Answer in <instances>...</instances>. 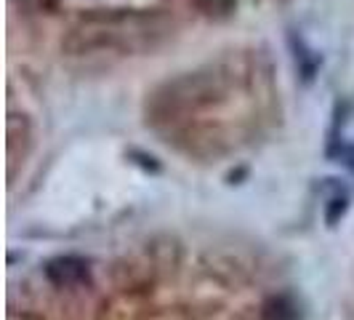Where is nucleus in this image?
<instances>
[{"instance_id": "4", "label": "nucleus", "mask_w": 354, "mask_h": 320, "mask_svg": "<svg viewBox=\"0 0 354 320\" xmlns=\"http://www.w3.org/2000/svg\"><path fill=\"white\" fill-rule=\"evenodd\" d=\"M344 208H346V203H344V200H333V208H330V211H328V222H330V224H333V222H336L338 216H341V213H344Z\"/></svg>"}, {"instance_id": "3", "label": "nucleus", "mask_w": 354, "mask_h": 320, "mask_svg": "<svg viewBox=\"0 0 354 320\" xmlns=\"http://www.w3.org/2000/svg\"><path fill=\"white\" fill-rule=\"evenodd\" d=\"M195 3H197V8L211 19L230 17L232 11H234V6H237V0H195Z\"/></svg>"}, {"instance_id": "1", "label": "nucleus", "mask_w": 354, "mask_h": 320, "mask_svg": "<svg viewBox=\"0 0 354 320\" xmlns=\"http://www.w3.org/2000/svg\"><path fill=\"white\" fill-rule=\"evenodd\" d=\"M46 278L56 288H77L88 281V267L83 259L75 256H59L46 265Z\"/></svg>"}, {"instance_id": "2", "label": "nucleus", "mask_w": 354, "mask_h": 320, "mask_svg": "<svg viewBox=\"0 0 354 320\" xmlns=\"http://www.w3.org/2000/svg\"><path fill=\"white\" fill-rule=\"evenodd\" d=\"M261 315H264V320H296V307L285 296H274L264 304Z\"/></svg>"}]
</instances>
